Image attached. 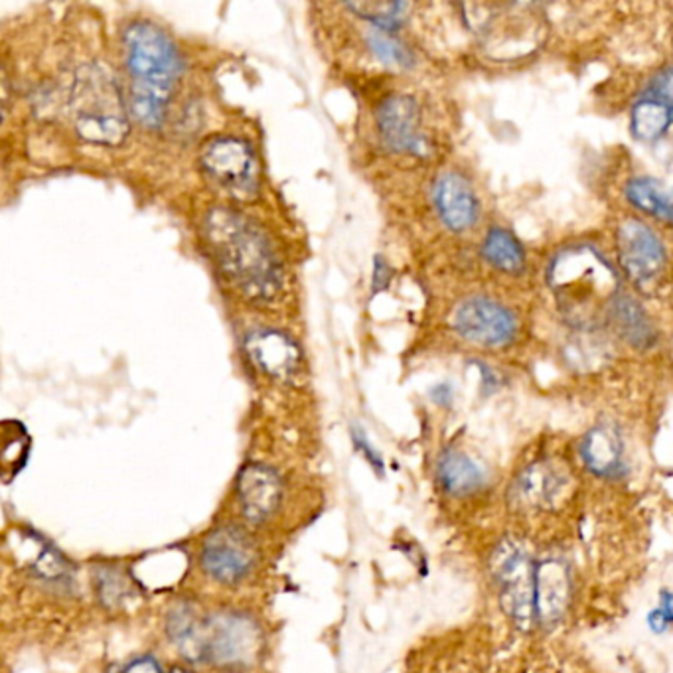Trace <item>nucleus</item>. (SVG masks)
I'll return each instance as SVG.
<instances>
[{"label":"nucleus","mask_w":673,"mask_h":673,"mask_svg":"<svg viewBox=\"0 0 673 673\" xmlns=\"http://www.w3.org/2000/svg\"><path fill=\"white\" fill-rule=\"evenodd\" d=\"M492 575L498 585L504 613L520 628L538 625L536 618V571L538 563L518 539H504L492 555Z\"/></svg>","instance_id":"20e7f679"},{"label":"nucleus","mask_w":673,"mask_h":673,"mask_svg":"<svg viewBox=\"0 0 673 673\" xmlns=\"http://www.w3.org/2000/svg\"><path fill=\"white\" fill-rule=\"evenodd\" d=\"M608 317L615 324L616 332L625 338L630 346L652 347L655 344V328L646 315L642 305L630 297H618L608 308Z\"/></svg>","instance_id":"6ab92c4d"},{"label":"nucleus","mask_w":673,"mask_h":673,"mask_svg":"<svg viewBox=\"0 0 673 673\" xmlns=\"http://www.w3.org/2000/svg\"><path fill=\"white\" fill-rule=\"evenodd\" d=\"M129 115L146 129H161L168 115L183 59L173 40L151 22H133L123 32Z\"/></svg>","instance_id":"f257e3e1"},{"label":"nucleus","mask_w":673,"mask_h":673,"mask_svg":"<svg viewBox=\"0 0 673 673\" xmlns=\"http://www.w3.org/2000/svg\"><path fill=\"white\" fill-rule=\"evenodd\" d=\"M77 135L93 145L115 146L129 133V121L115 84L99 68H86L71 91Z\"/></svg>","instance_id":"7ed1b4c3"},{"label":"nucleus","mask_w":673,"mask_h":673,"mask_svg":"<svg viewBox=\"0 0 673 673\" xmlns=\"http://www.w3.org/2000/svg\"><path fill=\"white\" fill-rule=\"evenodd\" d=\"M168 635L174 644L192 662H203L206 654V618L194 610L192 606L180 605L168 616Z\"/></svg>","instance_id":"aec40b11"},{"label":"nucleus","mask_w":673,"mask_h":673,"mask_svg":"<svg viewBox=\"0 0 673 673\" xmlns=\"http://www.w3.org/2000/svg\"><path fill=\"white\" fill-rule=\"evenodd\" d=\"M578 459L598 478H622L626 472L625 439L613 424H597L578 441Z\"/></svg>","instance_id":"2eb2a0df"},{"label":"nucleus","mask_w":673,"mask_h":673,"mask_svg":"<svg viewBox=\"0 0 673 673\" xmlns=\"http://www.w3.org/2000/svg\"><path fill=\"white\" fill-rule=\"evenodd\" d=\"M206 240L223 275L251 300H271L283 289V269L265 233L241 213L213 210Z\"/></svg>","instance_id":"f03ea898"},{"label":"nucleus","mask_w":673,"mask_h":673,"mask_svg":"<svg viewBox=\"0 0 673 673\" xmlns=\"http://www.w3.org/2000/svg\"><path fill=\"white\" fill-rule=\"evenodd\" d=\"M168 673H190V672H188V670H184V668H178V665H176V668H173V670H170V672Z\"/></svg>","instance_id":"72a5a7b5"},{"label":"nucleus","mask_w":673,"mask_h":673,"mask_svg":"<svg viewBox=\"0 0 673 673\" xmlns=\"http://www.w3.org/2000/svg\"><path fill=\"white\" fill-rule=\"evenodd\" d=\"M245 352L253 366L280 382H287L293 375L299 374L302 364L299 344L280 330L271 328L250 332L245 338Z\"/></svg>","instance_id":"f8f14e48"},{"label":"nucleus","mask_w":673,"mask_h":673,"mask_svg":"<svg viewBox=\"0 0 673 673\" xmlns=\"http://www.w3.org/2000/svg\"><path fill=\"white\" fill-rule=\"evenodd\" d=\"M646 625H648V630H650L652 635L662 636L665 635V632H670L673 622L672 618L665 615L660 606L655 605L654 608L648 613V616H646Z\"/></svg>","instance_id":"7c9ffc66"},{"label":"nucleus","mask_w":673,"mask_h":673,"mask_svg":"<svg viewBox=\"0 0 673 673\" xmlns=\"http://www.w3.org/2000/svg\"><path fill=\"white\" fill-rule=\"evenodd\" d=\"M97 597L106 606H119L131 595L126 578L117 569H101L96 577Z\"/></svg>","instance_id":"bb28decb"},{"label":"nucleus","mask_w":673,"mask_h":673,"mask_svg":"<svg viewBox=\"0 0 673 673\" xmlns=\"http://www.w3.org/2000/svg\"><path fill=\"white\" fill-rule=\"evenodd\" d=\"M346 10L354 12L357 19L366 20L372 29L384 32H397L404 24L407 2H350Z\"/></svg>","instance_id":"b1692460"},{"label":"nucleus","mask_w":673,"mask_h":673,"mask_svg":"<svg viewBox=\"0 0 673 673\" xmlns=\"http://www.w3.org/2000/svg\"><path fill=\"white\" fill-rule=\"evenodd\" d=\"M433 203L441 222L454 233L471 231L481 220V200L462 174L444 173L434 180Z\"/></svg>","instance_id":"ddd939ff"},{"label":"nucleus","mask_w":673,"mask_h":673,"mask_svg":"<svg viewBox=\"0 0 673 673\" xmlns=\"http://www.w3.org/2000/svg\"><path fill=\"white\" fill-rule=\"evenodd\" d=\"M263 635L253 618L235 610L206 618V654L203 662L225 672H245L257 662Z\"/></svg>","instance_id":"39448f33"},{"label":"nucleus","mask_w":673,"mask_h":673,"mask_svg":"<svg viewBox=\"0 0 673 673\" xmlns=\"http://www.w3.org/2000/svg\"><path fill=\"white\" fill-rule=\"evenodd\" d=\"M646 93H650V96H654L655 99H660V101L672 111L673 115V66L660 69V71L652 77V81H650V86H648V91H646Z\"/></svg>","instance_id":"cd10ccee"},{"label":"nucleus","mask_w":673,"mask_h":673,"mask_svg":"<svg viewBox=\"0 0 673 673\" xmlns=\"http://www.w3.org/2000/svg\"><path fill=\"white\" fill-rule=\"evenodd\" d=\"M672 111L654 96L644 93L630 111V131L640 143H658L672 126Z\"/></svg>","instance_id":"4be33fe9"},{"label":"nucleus","mask_w":673,"mask_h":673,"mask_svg":"<svg viewBox=\"0 0 673 673\" xmlns=\"http://www.w3.org/2000/svg\"><path fill=\"white\" fill-rule=\"evenodd\" d=\"M352 439H354L357 451L362 452L364 459L372 464V468H374L375 472H379V474H384V459H382L379 452L375 451L372 443L367 441L366 433L360 431L357 427H354V429H352Z\"/></svg>","instance_id":"c85d7f7f"},{"label":"nucleus","mask_w":673,"mask_h":673,"mask_svg":"<svg viewBox=\"0 0 673 673\" xmlns=\"http://www.w3.org/2000/svg\"><path fill=\"white\" fill-rule=\"evenodd\" d=\"M389 280H391V269H389V265L385 263L382 257H375V267H374V290L385 289L387 285H389Z\"/></svg>","instance_id":"2f4dec72"},{"label":"nucleus","mask_w":673,"mask_h":673,"mask_svg":"<svg viewBox=\"0 0 673 673\" xmlns=\"http://www.w3.org/2000/svg\"><path fill=\"white\" fill-rule=\"evenodd\" d=\"M567 486V474L558 464L533 462L514 481V498L529 510H553L561 504Z\"/></svg>","instance_id":"4468645a"},{"label":"nucleus","mask_w":673,"mask_h":673,"mask_svg":"<svg viewBox=\"0 0 673 673\" xmlns=\"http://www.w3.org/2000/svg\"><path fill=\"white\" fill-rule=\"evenodd\" d=\"M2 439H4L2 468H4V481L9 482L10 476L19 474L20 468L26 464L30 452V437L22 424L16 423V421H4Z\"/></svg>","instance_id":"393cba45"},{"label":"nucleus","mask_w":673,"mask_h":673,"mask_svg":"<svg viewBox=\"0 0 673 673\" xmlns=\"http://www.w3.org/2000/svg\"><path fill=\"white\" fill-rule=\"evenodd\" d=\"M482 255L494 269L501 271L506 275H520L528 265V255L520 240L504 228H492L486 233L482 243Z\"/></svg>","instance_id":"412c9836"},{"label":"nucleus","mask_w":673,"mask_h":673,"mask_svg":"<svg viewBox=\"0 0 673 673\" xmlns=\"http://www.w3.org/2000/svg\"><path fill=\"white\" fill-rule=\"evenodd\" d=\"M202 164L203 170L233 196L250 198L257 192V161L250 146L240 139L218 136L210 141L203 148Z\"/></svg>","instance_id":"1a4fd4ad"},{"label":"nucleus","mask_w":673,"mask_h":673,"mask_svg":"<svg viewBox=\"0 0 673 673\" xmlns=\"http://www.w3.org/2000/svg\"><path fill=\"white\" fill-rule=\"evenodd\" d=\"M285 488L279 474L267 464H245L238 476L241 514L251 523H265L279 511Z\"/></svg>","instance_id":"9b49d317"},{"label":"nucleus","mask_w":673,"mask_h":673,"mask_svg":"<svg viewBox=\"0 0 673 673\" xmlns=\"http://www.w3.org/2000/svg\"><path fill=\"white\" fill-rule=\"evenodd\" d=\"M141 571H135V578L143 587L151 591L174 587L176 581H180L186 571V559L178 549L163 551L156 559H146L145 563H139Z\"/></svg>","instance_id":"5701e85b"},{"label":"nucleus","mask_w":673,"mask_h":673,"mask_svg":"<svg viewBox=\"0 0 673 673\" xmlns=\"http://www.w3.org/2000/svg\"><path fill=\"white\" fill-rule=\"evenodd\" d=\"M620 267L635 285H648L665 267V247L648 223L628 218L616 230Z\"/></svg>","instance_id":"9d476101"},{"label":"nucleus","mask_w":673,"mask_h":673,"mask_svg":"<svg viewBox=\"0 0 673 673\" xmlns=\"http://www.w3.org/2000/svg\"><path fill=\"white\" fill-rule=\"evenodd\" d=\"M117 673H164L158 660L153 655H135Z\"/></svg>","instance_id":"c756f323"},{"label":"nucleus","mask_w":673,"mask_h":673,"mask_svg":"<svg viewBox=\"0 0 673 673\" xmlns=\"http://www.w3.org/2000/svg\"><path fill=\"white\" fill-rule=\"evenodd\" d=\"M625 198L638 212L673 228V188L652 176H635L625 186Z\"/></svg>","instance_id":"a211bd4d"},{"label":"nucleus","mask_w":673,"mask_h":673,"mask_svg":"<svg viewBox=\"0 0 673 673\" xmlns=\"http://www.w3.org/2000/svg\"><path fill=\"white\" fill-rule=\"evenodd\" d=\"M202 569L218 583L233 585L250 575L257 563V549L250 533L235 526L213 529L200 551Z\"/></svg>","instance_id":"6e6552de"},{"label":"nucleus","mask_w":673,"mask_h":673,"mask_svg":"<svg viewBox=\"0 0 673 673\" xmlns=\"http://www.w3.org/2000/svg\"><path fill=\"white\" fill-rule=\"evenodd\" d=\"M375 125L379 139L391 153L424 158L431 153V141L427 139L421 121V106L413 96L394 93L385 97L377 107Z\"/></svg>","instance_id":"0eeeda50"},{"label":"nucleus","mask_w":673,"mask_h":673,"mask_svg":"<svg viewBox=\"0 0 673 673\" xmlns=\"http://www.w3.org/2000/svg\"><path fill=\"white\" fill-rule=\"evenodd\" d=\"M573 581L567 563L543 559L536 571V618L538 625L555 626L567 613Z\"/></svg>","instance_id":"dca6fc26"},{"label":"nucleus","mask_w":673,"mask_h":673,"mask_svg":"<svg viewBox=\"0 0 673 673\" xmlns=\"http://www.w3.org/2000/svg\"><path fill=\"white\" fill-rule=\"evenodd\" d=\"M454 332L476 346H508L518 336V318L498 300L472 297L452 315Z\"/></svg>","instance_id":"423d86ee"},{"label":"nucleus","mask_w":673,"mask_h":673,"mask_svg":"<svg viewBox=\"0 0 673 673\" xmlns=\"http://www.w3.org/2000/svg\"><path fill=\"white\" fill-rule=\"evenodd\" d=\"M367 46L374 52L375 58L382 59L387 66L411 68L415 64L413 52L407 48L394 32L372 29L367 34Z\"/></svg>","instance_id":"a878e982"},{"label":"nucleus","mask_w":673,"mask_h":673,"mask_svg":"<svg viewBox=\"0 0 673 673\" xmlns=\"http://www.w3.org/2000/svg\"><path fill=\"white\" fill-rule=\"evenodd\" d=\"M437 482L452 498H466L484 488L486 472L466 452H443L437 462Z\"/></svg>","instance_id":"f3484780"},{"label":"nucleus","mask_w":673,"mask_h":673,"mask_svg":"<svg viewBox=\"0 0 673 673\" xmlns=\"http://www.w3.org/2000/svg\"><path fill=\"white\" fill-rule=\"evenodd\" d=\"M481 374L482 379H484V382H482V384H484V389H486V391H494V389L498 387V382H496L498 377H496V374L492 372L490 367L486 366H481Z\"/></svg>","instance_id":"473e14b6"}]
</instances>
